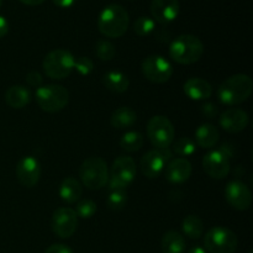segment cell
<instances>
[{
	"label": "cell",
	"instance_id": "1",
	"mask_svg": "<svg viewBox=\"0 0 253 253\" xmlns=\"http://www.w3.org/2000/svg\"><path fill=\"white\" fill-rule=\"evenodd\" d=\"M253 90L252 78L247 74H234L225 79L217 89L220 103L227 106L239 105L251 96Z\"/></svg>",
	"mask_w": 253,
	"mask_h": 253
},
{
	"label": "cell",
	"instance_id": "2",
	"mask_svg": "<svg viewBox=\"0 0 253 253\" xmlns=\"http://www.w3.org/2000/svg\"><path fill=\"white\" fill-rule=\"evenodd\" d=\"M130 16L121 5L110 4L101 10L98 17V29L101 35L109 39H119L127 31Z\"/></svg>",
	"mask_w": 253,
	"mask_h": 253
},
{
	"label": "cell",
	"instance_id": "3",
	"mask_svg": "<svg viewBox=\"0 0 253 253\" xmlns=\"http://www.w3.org/2000/svg\"><path fill=\"white\" fill-rule=\"evenodd\" d=\"M204 54V44L194 35H180L175 37L169 46V56L179 64L197 63Z\"/></svg>",
	"mask_w": 253,
	"mask_h": 253
},
{
	"label": "cell",
	"instance_id": "4",
	"mask_svg": "<svg viewBox=\"0 0 253 253\" xmlns=\"http://www.w3.org/2000/svg\"><path fill=\"white\" fill-rule=\"evenodd\" d=\"M82 184L90 190H100L108 184L109 169L105 160L93 156L83 161L79 167Z\"/></svg>",
	"mask_w": 253,
	"mask_h": 253
},
{
	"label": "cell",
	"instance_id": "5",
	"mask_svg": "<svg viewBox=\"0 0 253 253\" xmlns=\"http://www.w3.org/2000/svg\"><path fill=\"white\" fill-rule=\"evenodd\" d=\"M74 62L76 58L71 52L63 48H57L46 54L42 62V68L48 78L62 81L73 72Z\"/></svg>",
	"mask_w": 253,
	"mask_h": 253
},
{
	"label": "cell",
	"instance_id": "6",
	"mask_svg": "<svg viewBox=\"0 0 253 253\" xmlns=\"http://www.w3.org/2000/svg\"><path fill=\"white\" fill-rule=\"evenodd\" d=\"M36 103L46 113H58L63 110L69 101V93L58 84H47L37 88Z\"/></svg>",
	"mask_w": 253,
	"mask_h": 253
},
{
	"label": "cell",
	"instance_id": "7",
	"mask_svg": "<svg viewBox=\"0 0 253 253\" xmlns=\"http://www.w3.org/2000/svg\"><path fill=\"white\" fill-rule=\"evenodd\" d=\"M237 246L236 234L227 227L215 226L204 236V250L210 253H235Z\"/></svg>",
	"mask_w": 253,
	"mask_h": 253
},
{
	"label": "cell",
	"instance_id": "8",
	"mask_svg": "<svg viewBox=\"0 0 253 253\" xmlns=\"http://www.w3.org/2000/svg\"><path fill=\"white\" fill-rule=\"evenodd\" d=\"M136 177V162L130 156H120L111 166L109 173V187L111 190L126 189Z\"/></svg>",
	"mask_w": 253,
	"mask_h": 253
},
{
	"label": "cell",
	"instance_id": "9",
	"mask_svg": "<svg viewBox=\"0 0 253 253\" xmlns=\"http://www.w3.org/2000/svg\"><path fill=\"white\" fill-rule=\"evenodd\" d=\"M147 137L156 148H169L174 141V126L163 115H155L147 124Z\"/></svg>",
	"mask_w": 253,
	"mask_h": 253
},
{
	"label": "cell",
	"instance_id": "10",
	"mask_svg": "<svg viewBox=\"0 0 253 253\" xmlns=\"http://www.w3.org/2000/svg\"><path fill=\"white\" fill-rule=\"evenodd\" d=\"M170 158L172 152L169 148H153L147 151L141 158V172L148 179H155L162 174Z\"/></svg>",
	"mask_w": 253,
	"mask_h": 253
},
{
	"label": "cell",
	"instance_id": "11",
	"mask_svg": "<svg viewBox=\"0 0 253 253\" xmlns=\"http://www.w3.org/2000/svg\"><path fill=\"white\" fill-rule=\"evenodd\" d=\"M142 73L151 83L162 84L172 78L173 67L165 57L151 54L143 59Z\"/></svg>",
	"mask_w": 253,
	"mask_h": 253
},
{
	"label": "cell",
	"instance_id": "12",
	"mask_svg": "<svg viewBox=\"0 0 253 253\" xmlns=\"http://www.w3.org/2000/svg\"><path fill=\"white\" fill-rule=\"evenodd\" d=\"M52 231L59 239H69L73 236L78 227V216L76 211L68 207L54 210L51 221Z\"/></svg>",
	"mask_w": 253,
	"mask_h": 253
},
{
	"label": "cell",
	"instance_id": "13",
	"mask_svg": "<svg viewBox=\"0 0 253 253\" xmlns=\"http://www.w3.org/2000/svg\"><path fill=\"white\" fill-rule=\"evenodd\" d=\"M203 169L212 179H224L231 170L230 156L224 151L212 150L203 157Z\"/></svg>",
	"mask_w": 253,
	"mask_h": 253
},
{
	"label": "cell",
	"instance_id": "14",
	"mask_svg": "<svg viewBox=\"0 0 253 253\" xmlns=\"http://www.w3.org/2000/svg\"><path fill=\"white\" fill-rule=\"evenodd\" d=\"M225 199L230 207L239 211L250 209L252 204V193L245 183L240 180L230 182L225 188Z\"/></svg>",
	"mask_w": 253,
	"mask_h": 253
},
{
	"label": "cell",
	"instance_id": "15",
	"mask_svg": "<svg viewBox=\"0 0 253 253\" xmlns=\"http://www.w3.org/2000/svg\"><path fill=\"white\" fill-rule=\"evenodd\" d=\"M41 177V165L34 156H25L17 162L16 178L25 188H34Z\"/></svg>",
	"mask_w": 253,
	"mask_h": 253
},
{
	"label": "cell",
	"instance_id": "16",
	"mask_svg": "<svg viewBox=\"0 0 253 253\" xmlns=\"http://www.w3.org/2000/svg\"><path fill=\"white\" fill-rule=\"evenodd\" d=\"M179 10V0H152L151 2V15L161 25H167L177 19Z\"/></svg>",
	"mask_w": 253,
	"mask_h": 253
},
{
	"label": "cell",
	"instance_id": "17",
	"mask_svg": "<svg viewBox=\"0 0 253 253\" xmlns=\"http://www.w3.org/2000/svg\"><path fill=\"white\" fill-rule=\"evenodd\" d=\"M249 114L242 109L230 108L220 115V126L230 133H239L249 125Z\"/></svg>",
	"mask_w": 253,
	"mask_h": 253
},
{
	"label": "cell",
	"instance_id": "18",
	"mask_svg": "<svg viewBox=\"0 0 253 253\" xmlns=\"http://www.w3.org/2000/svg\"><path fill=\"white\" fill-rule=\"evenodd\" d=\"M193 172L192 163L187 158L178 157L167 163L165 170V177L172 184H183L190 178Z\"/></svg>",
	"mask_w": 253,
	"mask_h": 253
},
{
	"label": "cell",
	"instance_id": "19",
	"mask_svg": "<svg viewBox=\"0 0 253 253\" xmlns=\"http://www.w3.org/2000/svg\"><path fill=\"white\" fill-rule=\"evenodd\" d=\"M183 91L192 100H207L211 96L212 86L203 78H189L183 85Z\"/></svg>",
	"mask_w": 253,
	"mask_h": 253
},
{
	"label": "cell",
	"instance_id": "20",
	"mask_svg": "<svg viewBox=\"0 0 253 253\" xmlns=\"http://www.w3.org/2000/svg\"><path fill=\"white\" fill-rule=\"evenodd\" d=\"M194 142L202 148H212L220 140V132L217 127L212 124L205 123L197 127L194 135Z\"/></svg>",
	"mask_w": 253,
	"mask_h": 253
},
{
	"label": "cell",
	"instance_id": "21",
	"mask_svg": "<svg viewBox=\"0 0 253 253\" xmlns=\"http://www.w3.org/2000/svg\"><path fill=\"white\" fill-rule=\"evenodd\" d=\"M82 193H83L82 183L74 177L64 178L58 189L59 197L67 204H73V203L78 202L82 197Z\"/></svg>",
	"mask_w": 253,
	"mask_h": 253
},
{
	"label": "cell",
	"instance_id": "22",
	"mask_svg": "<svg viewBox=\"0 0 253 253\" xmlns=\"http://www.w3.org/2000/svg\"><path fill=\"white\" fill-rule=\"evenodd\" d=\"M103 84L111 93L121 94L128 89L130 79L120 71H109L103 76Z\"/></svg>",
	"mask_w": 253,
	"mask_h": 253
},
{
	"label": "cell",
	"instance_id": "23",
	"mask_svg": "<svg viewBox=\"0 0 253 253\" xmlns=\"http://www.w3.org/2000/svg\"><path fill=\"white\" fill-rule=\"evenodd\" d=\"M137 121V114L130 106H120L116 109L110 118V124L116 130H125L135 125Z\"/></svg>",
	"mask_w": 253,
	"mask_h": 253
},
{
	"label": "cell",
	"instance_id": "24",
	"mask_svg": "<svg viewBox=\"0 0 253 253\" xmlns=\"http://www.w3.org/2000/svg\"><path fill=\"white\" fill-rule=\"evenodd\" d=\"M5 101L12 109H24L31 101V93L24 85H12L5 93Z\"/></svg>",
	"mask_w": 253,
	"mask_h": 253
},
{
	"label": "cell",
	"instance_id": "25",
	"mask_svg": "<svg viewBox=\"0 0 253 253\" xmlns=\"http://www.w3.org/2000/svg\"><path fill=\"white\" fill-rule=\"evenodd\" d=\"M161 249H162V253H184V236L175 230H169L163 235Z\"/></svg>",
	"mask_w": 253,
	"mask_h": 253
},
{
	"label": "cell",
	"instance_id": "26",
	"mask_svg": "<svg viewBox=\"0 0 253 253\" xmlns=\"http://www.w3.org/2000/svg\"><path fill=\"white\" fill-rule=\"evenodd\" d=\"M182 230L192 240H198L204 234V222L197 215H188L182 221Z\"/></svg>",
	"mask_w": 253,
	"mask_h": 253
},
{
	"label": "cell",
	"instance_id": "27",
	"mask_svg": "<svg viewBox=\"0 0 253 253\" xmlns=\"http://www.w3.org/2000/svg\"><path fill=\"white\" fill-rule=\"evenodd\" d=\"M145 138L138 131H127L120 138V147L126 152H137L142 148Z\"/></svg>",
	"mask_w": 253,
	"mask_h": 253
},
{
	"label": "cell",
	"instance_id": "28",
	"mask_svg": "<svg viewBox=\"0 0 253 253\" xmlns=\"http://www.w3.org/2000/svg\"><path fill=\"white\" fill-rule=\"evenodd\" d=\"M172 148H173V152H174L175 155L185 158V157H189V156H192L193 153L195 152V150H197V145H195L194 140H192V138L180 137L174 141Z\"/></svg>",
	"mask_w": 253,
	"mask_h": 253
},
{
	"label": "cell",
	"instance_id": "29",
	"mask_svg": "<svg viewBox=\"0 0 253 253\" xmlns=\"http://www.w3.org/2000/svg\"><path fill=\"white\" fill-rule=\"evenodd\" d=\"M126 203H127V193H126L125 189L111 190L108 199H106V205L113 211L123 210L125 208Z\"/></svg>",
	"mask_w": 253,
	"mask_h": 253
},
{
	"label": "cell",
	"instance_id": "30",
	"mask_svg": "<svg viewBox=\"0 0 253 253\" xmlns=\"http://www.w3.org/2000/svg\"><path fill=\"white\" fill-rule=\"evenodd\" d=\"M94 51H95L96 57L101 61H111L116 54L115 46L105 39H100L96 41Z\"/></svg>",
	"mask_w": 253,
	"mask_h": 253
},
{
	"label": "cell",
	"instance_id": "31",
	"mask_svg": "<svg viewBox=\"0 0 253 253\" xmlns=\"http://www.w3.org/2000/svg\"><path fill=\"white\" fill-rule=\"evenodd\" d=\"M96 210H98V207H96L95 202H93L91 199H82L78 200L74 211H76L77 216L81 219H90L91 216H94Z\"/></svg>",
	"mask_w": 253,
	"mask_h": 253
},
{
	"label": "cell",
	"instance_id": "32",
	"mask_svg": "<svg viewBox=\"0 0 253 253\" xmlns=\"http://www.w3.org/2000/svg\"><path fill=\"white\" fill-rule=\"evenodd\" d=\"M156 29L155 20L148 16H140L133 24V31L138 36H148Z\"/></svg>",
	"mask_w": 253,
	"mask_h": 253
},
{
	"label": "cell",
	"instance_id": "33",
	"mask_svg": "<svg viewBox=\"0 0 253 253\" xmlns=\"http://www.w3.org/2000/svg\"><path fill=\"white\" fill-rule=\"evenodd\" d=\"M74 69L81 76H89L94 69V62L89 57H79L74 62Z\"/></svg>",
	"mask_w": 253,
	"mask_h": 253
},
{
	"label": "cell",
	"instance_id": "34",
	"mask_svg": "<svg viewBox=\"0 0 253 253\" xmlns=\"http://www.w3.org/2000/svg\"><path fill=\"white\" fill-rule=\"evenodd\" d=\"M26 83L32 88H40L43 83V78L40 74V72L31 71L26 74Z\"/></svg>",
	"mask_w": 253,
	"mask_h": 253
},
{
	"label": "cell",
	"instance_id": "35",
	"mask_svg": "<svg viewBox=\"0 0 253 253\" xmlns=\"http://www.w3.org/2000/svg\"><path fill=\"white\" fill-rule=\"evenodd\" d=\"M202 113L207 116L208 119H214L219 113V108L214 103H205L202 106Z\"/></svg>",
	"mask_w": 253,
	"mask_h": 253
},
{
	"label": "cell",
	"instance_id": "36",
	"mask_svg": "<svg viewBox=\"0 0 253 253\" xmlns=\"http://www.w3.org/2000/svg\"><path fill=\"white\" fill-rule=\"evenodd\" d=\"M44 253H73V251L63 244H53L44 251Z\"/></svg>",
	"mask_w": 253,
	"mask_h": 253
},
{
	"label": "cell",
	"instance_id": "37",
	"mask_svg": "<svg viewBox=\"0 0 253 253\" xmlns=\"http://www.w3.org/2000/svg\"><path fill=\"white\" fill-rule=\"evenodd\" d=\"M7 31H9V22L4 16H0V39H2Z\"/></svg>",
	"mask_w": 253,
	"mask_h": 253
},
{
	"label": "cell",
	"instance_id": "38",
	"mask_svg": "<svg viewBox=\"0 0 253 253\" xmlns=\"http://www.w3.org/2000/svg\"><path fill=\"white\" fill-rule=\"evenodd\" d=\"M54 5L59 7H69L74 4L76 0H52Z\"/></svg>",
	"mask_w": 253,
	"mask_h": 253
},
{
	"label": "cell",
	"instance_id": "39",
	"mask_svg": "<svg viewBox=\"0 0 253 253\" xmlns=\"http://www.w3.org/2000/svg\"><path fill=\"white\" fill-rule=\"evenodd\" d=\"M22 4L30 5V6H35V5H40L44 1V0H20Z\"/></svg>",
	"mask_w": 253,
	"mask_h": 253
},
{
	"label": "cell",
	"instance_id": "40",
	"mask_svg": "<svg viewBox=\"0 0 253 253\" xmlns=\"http://www.w3.org/2000/svg\"><path fill=\"white\" fill-rule=\"evenodd\" d=\"M187 253H207V251L200 246H193Z\"/></svg>",
	"mask_w": 253,
	"mask_h": 253
},
{
	"label": "cell",
	"instance_id": "41",
	"mask_svg": "<svg viewBox=\"0 0 253 253\" xmlns=\"http://www.w3.org/2000/svg\"><path fill=\"white\" fill-rule=\"evenodd\" d=\"M1 4H2V0H0V6H1Z\"/></svg>",
	"mask_w": 253,
	"mask_h": 253
},
{
	"label": "cell",
	"instance_id": "42",
	"mask_svg": "<svg viewBox=\"0 0 253 253\" xmlns=\"http://www.w3.org/2000/svg\"><path fill=\"white\" fill-rule=\"evenodd\" d=\"M126 1H135V0H126Z\"/></svg>",
	"mask_w": 253,
	"mask_h": 253
},
{
	"label": "cell",
	"instance_id": "43",
	"mask_svg": "<svg viewBox=\"0 0 253 253\" xmlns=\"http://www.w3.org/2000/svg\"><path fill=\"white\" fill-rule=\"evenodd\" d=\"M249 253H252V251H250V252H249Z\"/></svg>",
	"mask_w": 253,
	"mask_h": 253
}]
</instances>
